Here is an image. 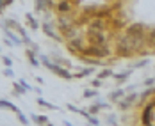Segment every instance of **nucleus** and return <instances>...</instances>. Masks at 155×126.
Instances as JSON below:
<instances>
[{"mask_svg": "<svg viewBox=\"0 0 155 126\" xmlns=\"http://www.w3.org/2000/svg\"><path fill=\"white\" fill-rule=\"evenodd\" d=\"M0 109H7V110H13L15 114H20V109L16 107L15 103H11V101H7V99H0Z\"/></svg>", "mask_w": 155, "mask_h": 126, "instance_id": "2eb2a0df", "label": "nucleus"}, {"mask_svg": "<svg viewBox=\"0 0 155 126\" xmlns=\"http://www.w3.org/2000/svg\"><path fill=\"white\" fill-rule=\"evenodd\" d=\"M137 99H139V93H136V91H134V93H128V94L125 96L120 103H118V109H120L121 112L130 110V109L136 105V101H137Z\"/></svg>", "mask_w": 155, "mask_h": 126, "instance_id": "20e7f679", "label": "nucleus"}, {"mask_svg": "<svg viewBox=\"0 0 155 126\" xmlns=\"http://www.w3.org/2000/svg\"><path fill=\"white\" fill-rule=\"evenodd\" d=\"M41 61H43V64L47 66L52 73H55L57 77L66 78V80H71V78H73V75L68 71V68H62V66H59V64H55V62H50V59H48V57H45V55H41Z\"/></svg>", "mask_w": 155, "mask_h": 126, "instance_id": "f03ea898", "label": "nucleus"}, {"mask_svg": "<svg viewBox=\"0 0 155 126\" xmlns=\"http://www.w3.org/2000/svg\"><path fill=\"white\" fill-rule=\"evenodd\" d=\"M91 85H93L94 89H98V87L102 85V80H100V78H93V80H91Z\"/></svg>", "mask_w": 155, "mask_h": 126, "instance_id": "7c9ffc66", "label": "nucleus"}, {"mask_svg": "<svg viewBox=\"0 0 155 126\" xmlns=\"http://www.w3.org/2000/svg\"><path fill=\"white\" fill-rule=\"evenodd\" d=\"M153 83H155L153 77H148V78L144 80V85H146V87H153Z\"/></svg>", "mask_w": 155, "mask_h": 126, "instance_id": "c756f323", "label": "nucleus"}, {"mask_svg": "<svg viewBox=\"0 0 155 126\" xmlns=\"http://www.w3.org/2000/svg\"><path fill=\"white\" fill-rule=\"evenodd\" d=\"M80 55H84V57H91V59H104V57H109L110 55V48L109 46H91V45H87V46L82 50V53Z\"/></svg>", "mask_w": 155, "mask_h": 126, "instance_id": "f257e3e1", "label": "nucleus"}, {"mask_svg": "<svg viewBox=\"0 0 155 126\" xmlns=\"http://www.w3.org/2000/svg\"><path fill=\"white\" fill-rule=\"evenodd\" d=\"M7 5H5V0H0V14L4 13V9H5Z\"/></svg>", "mask_w": 155, "mask_h": 126, "instance_id": "2f4dec72", "label": "nucleus"}, {"mask_svg": "<svg viewBox=\"0 0 155 126\" xmlns=\"http://www.w3.org/2000/svg\"><path fill=\"white\" fill-rule=\"evenodd\" d=\"M2 62L5 68H11L13 66V61H11V57H5V55H2Z\"/></svg>", "mask_w": 155, "mask_h": 126, "instance_id": "bb28decb", "label": "nucleus"}, {"mask_svg": "<svg viewBox=\"0 0 155 126\" xmlns=\"http://www.w3.org/2000/svg\"><path fill=\"white\" fill-rule=\"evenodd\" d=\"M47 126H54V124H50V123H48V124H47Z\"/></svg>", "mask_w": 155, "mask_h": 126, "instance_id": "72a5a7b5", "label": "nucleus"}, {"mask_svg": "<svg viewBox=\"0 0 155 126\" xmlns=\"http://www.w3.org/2000/svg\"><path fill=\"white\" fill-rule=\"evenodd\" d=\"M4 75H5V77H9V78H13V77H15L13 68H5V69H4Z\"/></svg>", "mask_w": 155, "mask_h": 126, "instance_id": "c85d7f7f", "label": "nucleus"}, {"mask_svg": "<svg viewBox=\"0 0 155 126\" xmlns=\"http://www.w3.org/2000/svg\"><path fill=\"white\" fill-rule=\"evenodd\" d=\"M43 30H45V34H47L48 37H52L55 41H62V36H59L57 32L54 30V25H50V21H45L43 23Z\"/></svg>", "mask_w": 155, "mask_h": 126, "instance_id": "0eeeda50", "label": "nucleus"}, {"mask_svg": "<svg viewBox=\"0 0 155 126\" xmlns=\"http://www.w3.org/2000/svg\"><path fill=\"white\" fill-rule=\"evenodd\" d=\"M94 96H98V91H96V89H87V91H84V98H94Z\"/></svg>", "mask_w": 155, "mask_h": 126, "instance_id": "393cba45", "label": "nucleus"}, {"mask_svg": "<svg viewBox=\"0 0 155 126\" xmlns=\"http://www.w3.org/2000/svg\"><path fill=\"white\" fill-rule=\"evenodd\" d=\"M152 123H155V107L152 105H144V109L141 112V124L150 126Z\"/></svg>", "mask_w": 155, "mask_h": 126, "instance_id": "39448f33", "label": "nucleus"}, {"mask_svg": "<svg viewBox=\"0 0 155 126\" xmlns=\"http://www.w3.org/2000/svg\"><path fill=\"white\" fill-rule=\"evenodd\" d=\"M18 82L21 83V87H23L25 91H34V87H31V85H29V83H27V82H25V80H23V78H20V80H18Z\"/></svg>", "mask_w": 155, "mask_h": 126, "instance_id": "cd10ccee", "label": "nucleus"}, {"mask_svg": "<svg viewBox=\"0 0 155 126\" xmlns=\"http://www.w3.org/2000/svg\"><path fill=\"white\" fill-rule=\"evenodd\" d=\"M130 75H132V69H125V71H120V73H114V82L118 83V85H121V83H125L127 80L130 78Z\"/></svg>", "mask_w": 155, "mask_h": 126, "instance_id": "1a4fd4ad", "label": "nucleus"}, {"mask_svg": "<svg viewBox=\"0 0 155 126\" xmlns=\"http://www.w3.org/2000/svg\"><path fill=\"white\" fill-rule=\"evenodd\" d=\"M0 53H2V50H0Z\"/></svg>", "mask_w": 155, "mask_h": 126, "instance_id": "f704fd0d", "label": "nucleus"}, {"mask_svg": "<svg viewBox=\"0 0 155 126\" xmlns=\"http://www.w3.org/2000/svg\"><path fill=\"white\" fill-rule=\"evenodd\" d=\"M91 73H94V68H91V66H89V68L80 69L78 73H75V75H73V78H86V77H89Z\"/></svg>", "mask_w": 155, "mask_h": 126, "instance_id": "f3484780", "label": "nucleus"}, {"mask_svg": "<svg viewBox=\"0 0 155 126\" xmlns=\"http://www.w3.org/2000/svg\"><path fill=\"white\" fill-rule=\"evenodd\" d=\"M13 89H15V94L16 96H21V94H25V93H27V91L21 87V83H20V82H15V83H13Z\"/></svg>", "mask_w": 155, "mask_h": 126, "instance_id": "4be33fe9", "label": "nucleus"}, {"mask_svg": "<svg viewBox=\"0 0 155 126\" xmlns=\"http://www.w3.org/2000/svg\"><path fill=\"white\" fill-rule=\"evenodd\" d=\"M71 9H73V4L70 2V0H59L57 2V11L64 14V13H71Z\"/></svg>", "mask_w": 155, "mask_h": 126, "instance_id": "9b49d317", "label": "nucleus"}, {"mask_svg": "<svg viewBox=\"0 0 155 126\" xmlns=\"http://www.w3.org/2000/svg\"><path fill=\"white\" fill-rule=\"evenodd\" d=\"M125 96H127L125 89H116V91H112V93L109 94V101H110V103H120Z\"/></svg>", "mask_w": 155, "mask_h": 126, "instance_id": "9d476101", "label": "nucleus"}, {"mask_svg": "<svg viewBox=\"0 0 155 126\" xmlns=\"http://www.w3.org/2000/svg\"><path fill=\"white\" fill-rule=\"evenodd\" d=\"M110 107V103H105V101H96V103H91L89 105V109H87V112L91 114V115H96L100 110H104V109H109Z\"/></svg>", "mask_w": 155, "mask_h": 126, "instance_id": "6e6552de", "label": "nucleus"}, {"mask_svg": "<svg viewBox=\"0 0 155 126\" xmlns=\"http://www.w3.org/2000/svg\"><path fill=\"white\" fill-rule=\"evenodd\" d=\"M36 103L39 105V107H43V109H48V110H57L59 107H55V105H52V103H48V101H45L41 96H38V99H36Z\"/></svg>", "mask_w": 155, "mask_h": 126, "instance_id": "dca6fc26", "label": "nucleus"}, {"mask_svg": "<svg viewBox=\"0 0 155 126\" xmlns=\"http://www.w3.org/2000/svg\"><path fill=\"white\" fill-rule=\"evenodd\" d=\"M148 64H150V61H148V59H141V61H137V62L132 64V68H130V69H139V68H146Z\"/></svg>", "mask_w": 155, "mask_h": 126, "instance_id": "412c9836", "label": "nucleus"}, {"mask_svg": "<svg viewBox=\"0 0 155 126\" xmlns=\"http://www.w3.org/2000/svg\"><path fill=\"white\" fill-rule=\"evenodd\" d=\"M86 39H87V45L91 46H107V34L104 32H89L86 34Z\"/></svg>", "mask_w": 155, "mask_h": 126, "instance_id": "7ed1b4c3", "label": "nucleus"}, {"mask_svg": "<svg viewBox=\"0 0 155 126\" xmlns=\"http://www.w3.org/2000/svg\"><path fill=\"white\" fill-rule=\"evenodd\" d=\"M4 36H5V37H9V39H11V41L15 43V46H18V45H21V43H23V39H21V37H18L15 32L9 30L7 27H4Z\"/></svg>", "mask_w": 155, "mask_h": 126, "instance_id": "f8f14e48", "label": "nucleus"}, {"mask_svg": "<svg viewBox=\"0 0 155 126\" xmlns=\"http://www.w3.org/2000/svg\"><path fill=\"white\" fill-rule=\"evenodd\" d=\"M87 126H100V119L94 117V115H91V117L87 119Z\"/></svg>", "mask_w": 155, "mask_h": 126, "instance_id": "a878e982", "label": "nucleus"}, {"mask_svg": "<svg viewBox=\"0 0 155 126\" xmlns=\"http://www.w3.org/2000/svg\"><path fill=\"white\" fill-rule=\"evenodd\" d=\"M25 55H27V57H29V62L32 64V66H34V68H36V66H39V61H38V55H36V53H34V52H32V50H25Z\"/></svg>", "mask_w": 155, "mask_h": 126, "instance_id": "a211bd4d", "label": "nucleus"}, {"mask_svg": "<svg viewBox=\"0 0 155 126\" xmlns=\"http://www.w3.org/2000/svg\"><path fill=\"white\" fill-rule=\"evenodd\" d=\"M31 121L34 123V124H38V126H47L48 124V117L47 115H38V114H31Z\"/></svg>", "mask_w": 155, "mask_h": 126, "instance_id": "ddd939ff", "label": "nucleus"}, {"mask_svg": "<svg viewBox=\"0 0 155 126\" xmlns=\"http://www.w3.org/2000/svg\"><path fill=\"white\" fill-rule=\"evenodd\" d=\"M62 123H64V126H73V124H71V123H70V121H66V119H64Z\"/></svg>", "mask_w": 155, "mask_h": 126, "instance_id": "473e14b6", "label": "nucleus"}, {"mask_svg": "<svg viewBox=\"0 0 155 126\" xmlns=\"http://www.w3.org/2000/svg\"><path fill=\"white\" fill-rule=\"evenodd\" d=\"M105 124L107 126H120V123H118V119H116L114 114H107L105 115Z\"/></svg>", "mask_w": 155, "mask_h": 126, "instance_id": "aec40b11", "label": "nucleus"}, {"mask_svg": "<svg viewBox=\"0 0 155 126\" xmlns=\"http://www.w3.org/2000/svg\"><path fill=\"white\" fill-rule=\"evenodd\" d=\"M25 18H27V23L31 25V29H32V30H38V27H39V25H38V21L34 20V16H32V14H27Z\"/></svg>", "mask_w": 155, "mask_h": 126, "instance_id": "5701e85b", "label": "nucleus"}, {"mask_svg": "<svg viewBox=\"0 0 155 126\" xmlns=\"http://www.w3.org/2000/svg\"><path fill=\"white\" fill-rule=\"evenodd\" d=\"M110 77H114V71L110 69V68H105V69H102L98 75H96V78L100 80H105V78H110Z\"/></svg>", "mask_w": 155, "mask_h": 126, "instance_id": "6ab92c4d", "label": "nucleus"}, {"mask_svg": "<svg viewBox=\"0 0 155 126\" xmlns=\"http://www.w3.org/2000/svg\"><path fill=\"white\" fill-rule=\"evenodd\" d=\"M18 115V121L21 123L23 126H29V123H31V119L27 117V115H23V112H20V114H16Z\"/></svg>", "mask_w": 155, "mask_h": 126, "instance_id": "b1692460", "label": "nucleus"}, {"mask_svg": "<svg viewBox=\"0 0 155 126\" xmlns=\"http://www.w3.org/2000/svg\"><path fill=\"white\" fill-rule=\"evenodd\" d=\"M57 25H59L61 32H66V30H70V29H73V27H75V21H73V18L62 16V18L57 20Z\"/></svg>", "mask_w": 155, "mask_h": 126, "instance_id": "423d86ee", "label": "nucleus"}, {"mask_svg": "<svg viewBox=\"0 0 155 126\" xmlns=\"http://www.w3.org/2000/svg\"><path fill=\"white\" fill-rule=\"evenodd\" d=\"M52 9V0H36V11H48Z\"/></svg>", "mask_w": 155, "mask_h": 126, "instance_id": "4468645a", "label": "nucleus"}]
</instances>
